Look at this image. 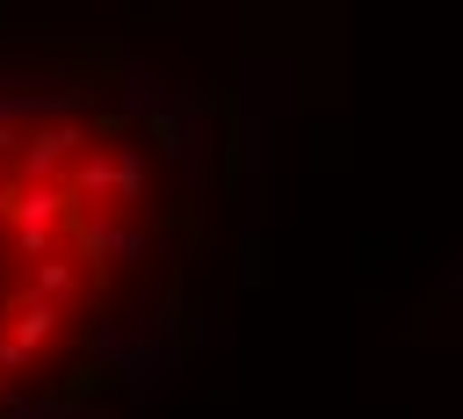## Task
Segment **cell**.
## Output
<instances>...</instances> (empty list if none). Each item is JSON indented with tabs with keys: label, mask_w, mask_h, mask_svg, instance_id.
<instances>
[{
	"label": "cell",
	"mask_w": 463,
	"mask_h": 419,
	"mask_svg": "<svg viewBox=\"0 0 463 419\" xmlns=\"http://www.w3.org/2000/svg\"><path fill=\"white\" fill-rule=\"evenodd\" d=\"M203 260L195 144L94 51L0 72V419H80L152 368Z\"/></svg>",
	"instance_id": "6da1fadb"
}]
</instances>
